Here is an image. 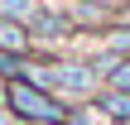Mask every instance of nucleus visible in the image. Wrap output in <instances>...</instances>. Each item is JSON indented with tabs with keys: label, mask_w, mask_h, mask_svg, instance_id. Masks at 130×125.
Here are the masks:
<instances>
[{
	"label": "nucleus",
	"mask_w": 130,
	"mask_h": 125,
	"mask_svg": "<svg viewBox=\"0 0 130 125\" xmlns=\"http://www.w3.org/2000/svg\"><path fill=\"white\" fill-rule=\"evenodd\" d=\"M5 101H10V111H14L19 120H29V125H63L68 120V111L53 101V92H43V87L29 82V77H14V82L5 87Z\"/></svg>",
	"instance_id": "obj_1"
},
{
	"label": "nucleus",
	"mask_w": 130,
	"mask_h": 125,
	"mask_svg": "<svg viewBox=\"0 0 130 125\" xmlns=\"http://www.w3.org/2000/svg\"><path fill=\"white\" fill-rule=\"evenodd\" d=\"M29 82H39L43 92H58V96H92L96 67H92V63H53V67L29 72Z\"/></svg>",
	"instance_id": "obj_2"
},
{
	"label": "nucleus",
	"mask_w": 130,
	"mask_h": 125,
	"mask_svg": "<svg viewBox=\"0 0 130 125\" xmlns=\"http://www.w3.org/2000/svg\"><path fill=\"white\" fill-rule=\"evenodd\" d=\"M92 67H96V77H106V87L130 92V53H106V58H96Z\"/></svg>",
	"instance_id": "obj_3"
},
{
	"label": "nucleus",
	"mask_w": 130,
	"mask_h": 125,
	"mask_svg": "<svg viewBox=\"0 0 130 125\" xmlns=\"http://www.w3.org/2000/svg\"><path fill=\"white\" fill-rule=\"evenodd\" d=\"M29 34H39V39H63V34H72V14H58V10H39V14L29 19Z\"/></svg>",
	"instance_id": "obj_4"
},
{
	"label": "nucleus",
	"mask_w": 130,
	"mask_h": 125,
	"mask_svg": "<svg viewBox=\"0 0 130 125\" xmlns=\"http://www.w3.org/2000/svg\"><path fill=\"white\" fill-rule=\"evenodd\" d=\"M29 24H19V19H5L0 14V53H14V58H24L29 53Z\"/></svg>",
	"instance_id": "obj_5"
},
{
	"label": "nucleus",
	"mask_w": 130,
	"mask_h": 125,
	"mask_svg": "<svg viewBox=\"0 0 130 125\" xmlns=\"http://www.w3.org/2000/svg\"><path fill=\"white\" fill-rule=\"evenodd\" d=\"M96 111L111 116V120H130V92H116V87H111V92L96 101Z\"/></svg>",
	"instance_id": "obj_6"
},
{
	"label": "nucleus",
	"mask_w": 130,
	"mask_h": 125,
	"mask_svg": "<svg viewBox=\"0 0 130 125\" xmlns=\"http://www.w3.org/2000/svg\"><path fill=\"white\" fill-rule=\"evenodd\" d=\"M0 14H5V19H19V24H29V19L39 14V0H0Z\"/></svg>",
	"instance_id": "obj_7"
},
{
	"label": "nucleus",
	"mask_w": 130,
	"mask_h": 125,
	"mask_svg": "<svg viewBox=\"0 0 130 125\" xmlns=\"http://www.w3.org/2000/svg\"><path fill=\"white\" fill-rule=\"evenodd\" d=\"M0 111H10V101H5V87H0Z\"/></svg>",
	"instance_id": "obj_8"
}]
</instances>
